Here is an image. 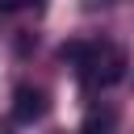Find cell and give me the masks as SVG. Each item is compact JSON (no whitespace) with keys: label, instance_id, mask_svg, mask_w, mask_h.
Masks as SVG:
<instances>
[{"label":"cell","instance_id":"cell-1","mask_svg":"<svg viewBox=\"0 0 134 134\" xmlns=\"http://www.w3.org/2000/svg\"><path fill=\"white\" fill-rule=\"evenodd\" d=\"M42 113H46V92L34 88V84H17V92H13V117H17L21 126H29V121H38Z\"/></svg>","mask_w":134,"mask_h":134},{"label":"cell","instance_id":"cell-2","mask_svg":"<svg viewBox=\"0 0 134 134\" xmlns=\"http://www.w3.org/2000/svg\"><path fill=\"white\" fill-rule=\"evenodd\" d=\"M113 126H117V113H113V109H92V113L84 117L80 134H113Z\"/></svg>","mask_w":134,"mask_h":134},{"label":"cell","instance_id":"cell-3","mask_svg":"<svg viewBox=\"0 0 134 134\" xmlns=\"http://www.w3.org/2000/svg\"><path fill=\"white\" fill-rule=\"evenodd\" d=\"M29 0H0V13H13V8H25Z\"/></svg>","mask_w":134,"mask_h":134}]
</instances>
